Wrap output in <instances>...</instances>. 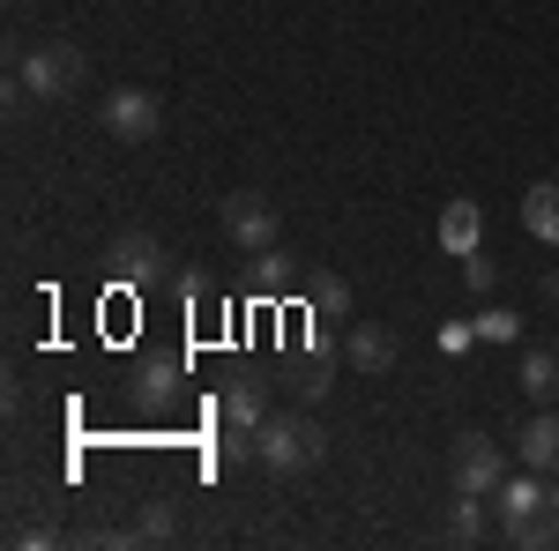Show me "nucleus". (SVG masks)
Wrapping results in <instances>:
<instances>
[{"instance_id": "nucleus-1", "label": "nucleus", "mask_w": 559, "mask_h": 551, "mask_svg": "<svg viewBox=\"0 0 559 551\" xmlns=\"http://www.w3.org/2000/svg\"><path fill=\"white\" fill-rule=\"evenodd\" d=\"M492 507H500V544H515V551L559 544V484L552 477L522 469V477H508V484L492 492Z\"/></svg>"}, {"instance_id": "nucleus-2", "label": "nucleus", "mask_w": 559, "mask_h": 551, "mask_svg": "<svg viewBox=\"0 0 559 551\" xmlns=\"http://www.w3.org/2000/svg\"><path fill=\"white\" fill-rule=\"evenodd\" d=\"M254 463L276 469V477H306V469L329 463V432H321V418H306V410H292V418H261L254 424Z\"/></svg>"}, {"instance_id": "nucleus-3", "label": "nucleus", "mask_w": 559, "mask_h": 551, "mask_svg": "<svg viewBox=\"0 0 559 551\" xmlns=\"http://www.w3.org/2000/svg\"><path fill=\"white\" fill-rule=\"evenodd\" d=\"M15 83L31 89V97H45V105H60V97H75V89L90 83V52L68 45V38H45L15 60Z\"/></svg>"}, {"instance_id": "nucleus-4", "label": "nucleus", "mask_w": 559, "mask_h": 551, "mask_svg": "<svg viewBox=\"0 0 559 551\" xmlns=\"http://www.w3.org/2000/svg\"><path fill=\"white\" fill-rule=\"evenodd\" d=\"M97 128H105V142H120V149H142V142H157V134H165V97H157V89H142V83L105 89Z\"/></svg>"}, {"instance_id": "nucleus-5", "label": "nucleus", "mask_w": 559, "mask_h": 551, "mask_svg": "<svg viewBox=\"0 0 559 551\" xmlns=\"http://www.w3.org/2000/svg\"><path fill=\"white\" fill-rule=\"evenodd\" d=\"M216 224H224V239L247 247V254H269V247H276V202H269L261 187H231V194L216 202Z\"/></svg>"}, {"instance_id": "nucleus-6", "label": "nucleus", "mask_w": 559, "mask_h": 551, "mask_svg": "<svg viewBox=\"0 0 559 551\" xmlns=\"http://www.w3.org/2000/svg\"><path fill=\"white\" fill-rule=\"evenodd\" d=\"M448 477H455V492H471V500H492V492L508 484V455H500V440H485V432H463V440H455V455H448Z\"/></svg>"}, {"instance_id": "nucleus-7", "label": "nucleus", "mask_w": 559, "mask_h": 551, "mask_svg": "<svg viewBox=\"0 0 559 551\" xmlns=\"http://www.w3.org/2000/svg\"><path fill=\"white\" fill-rule=\"evenodd\" d=\"M432 239H440V254H477V247H485V209H477L471 194H455V202H448V209H440V224H432Z\"/></svg>"}, {"instance_id": "nucleus-8", "label": "nucleus", "mask_w": 559, "mask_h": 551, "mask_svg": "<svg viewBox=\"0 0 559 551\" xmlns=\"http://www.w3.org/2000/svg\"><path fill=\"white\" fill-rule=\"evenodd\" d=\"M105 261H112V276H120V284H150V276L165 268V247H157L150 231H120Z\"/></svg>"}, {"instance_id": "nucleus-9", "label": "nucleus", "mask_w": 559, "mask_h": 551, "mask_svg": "<svg viewBox=\"0 0 559 551\" xmlns=\"http://www.w3.org/2000/svg\"><path fill=\"white\" fill-rule=\"evenodd\" d=\"M344 366H350V373H388V366H395V336H388L381 321L344 328Z\"/></svg>"}, {"instance_id": "nucleus-10", "label": "nucleus", "mask_w": 559, "mask_h": 551, "mask_svg": "<svg viewBox=\"0 0 559 551\" xmlns=\"http://www.w3.org/2000/svg\"><path fill=\"white\" fill-rule=\"evenodd\" d=\"M522 469H537V477H559V410H537V418H522Z\"/></svg>"}, {"instance_id": "nucleus-11", "label": "nucleus", "mask_w": 559, "mask_h": 551, "mask_svg": "<svg viewBox=\"0 0 559 551\" xmlns=\"http://www.w3.org/2000/svg\"><path fill=\"white\" fill-rule=\"evenodd\" d=\"M522 231L545 239V247H559V187L552 179H530V187H522Z\"/></svg>"}, {"instance_id": "nucleus-12", "label": "nucleus", "mask_w": 559, "mask_h": 551, "mask_svg": "<svg viewBox=\"0 0 559 551\" xmlns=\"http://www.w3.org/2000/svg\"><path fill=\"white\" fill-rule=\"evenodd\" d=\"M522 395L537 410H559V350H522Z\"/></svg>"}, {"instance_id": "nucleus-13", "label": "nucleus", "mask_w": 559, "mask_h": 551, "mask_svg": "<svg viewBox=\"0 0 559 551\" xmlns=\"http://www.w3.org/2000/svg\"><path fill=\"white\" fill-rule=\"evenodd\" d=\"M261 418H269V387H261V381H231V387H224V424L254 432Z\"/></svg>"}, {"instance_id": "nucleus-14", "label": "nucleus", "mask_w": 559, "mask_h": 551, "mask_svg": "<svg viewBox=\"0 0 559 551\" xmlns=\"http://www.w3.org/2000/svg\"><path fill=\"white\" fill-rule=\"evenodd\" d=\"M134 537H142V544H173V537H179L173 500H142V514H134Z\"/></svg>"}, {"instance_id": "nucleus-15", "label": "nucleus", "mask_w": 559, "mask_h": 551, "mask_svg": "<svg viewBox=\"0 0 559 551\" xmlns=\"http://www.w3.org/2000/svg\"><path fill=\"white\" fill-rule=\"evenodd\" d=\"M485 537V514H477L471 492H455V514H448V544H477Z\"/></svg>"}, {"instance_id": "nucleus-16", "label": "nucleus", "mask_w": 559, "mask_h": 551, "mask_svg": "<svg viewBox=\"0 0 559 551\" xmlns=\"http://www.w3.org/2000/svg\"><path fill=\"white\" fill-rule=\"evenodd\" d=\"M515 336H522V313H508V306L477 313V343H515Z\"/></svg>"}, {"instance_id": "nucleus-17", "label": "nucleus", "mask_w": 559, "mask_h": 551, "mask_svg": "<svg viewBox=\"0 0 559 551\" xmlns=\"http://www.w3.org/2000/svg\"><path fill=\"white\" fill-rule=\"evenodd\" d=\"M313 313H321V321L344 313V321H350V284H344V276H321V284H313Z\"/></svg>"}, {"instance_id": "nucleus-18", "label": "nucleus", "mask_w": 559, "mask_h": 551, "mask_svg": "<svg viewBox=\"0 0 559 551\" xmlns=\"http://www.w3.org/2000/svg\"><path fill=\"white\" fill-rule=\"evenodd\" d=\"M8 544H15V551H52V544H60V529H52V514H45V522H15Z\"/></svg>"}, {"instance_id": "nucleus-19", "label": "nucleus", "mask_w": 559, "mask_h": 551, "mask_svg": "<svg viewBox=\"0 0 559 551\" xmlns=\"http://www.w3.org/2000/svg\"><path fill=\"white\" fill-rule=\"evenodd\" d=\"M292 395H299V403H321V395H329V366H321V358L292 366Z\"/></svg>"}, {"instance_id": "nucleus-20", "label": "nucleus", "mask_w": 559, "mask_h": 551, "mask_svg": "<svg viewBox=\"0 0 559 551\" xmlns=\"http://www.w3.org/2000/svg\"><path fill=\"white\" fill-rule=\"evenodd\" d=\"M173 381H179V366H142L134 395H142V403H165V395H173Z\"/></svg>"}, {"instance_id": "nucleus-21", "label": "nucleus", "mask_w": 559, "mask_h": 551, "mask_svg": "<svg viewBox=\"0 0 559 551\" xmlns=\"http://www.w3.org/2000/svg\"><path fill=\"white\" fill-rule=\"evenodd\" d=\"M463 284H471V291H492V284H500V261L485 254V247H477V254H463Z\"/></svg>"}, {"instance_id": "nucleus-22", "label": "nucleus", "mask_w": 559, "mask_h": 551, "mask_svg": "<svg viewBox=\"0 0 559 551\" xmlns=\"http://www.w3.org/2000/svg\"><path fill=\"white\" fill-rule=\"evenodd\" d=\"M216 463H224V469L254 463V432H239V424H231V432H224V440H216Z\"/></svg>"}, {"instance_id": "nucleus-23", "label": "nucleus", "mask_w": 559, "mask_h": 551, "mask_svg": "<svg viewBox=\"0 0 559 551\" xmlns=\"http://www.w3.org/2000/svg\"><path fill=\"white\" fill-rule=\"evenodd\" d=\"M254 261H261V291H284V284H292V254L269 247V254H254Z\"/></svg>"}, {"instance_id": "nucleus-24", "label": "nucleus", "mask_w": 559, "mask_h": 551, "mask_svg": "<svg viewBox=\"0 0 559 551\" xmlns=\"http://www.w3.org/2000/svg\"><path fill=\"white\" fill-rule=\"evenodd\" d=\"M471 343H477V328H471V321H455V328H440V350H471Z\"/></svg>"}, {"instance_id": "nucleus-25", "label": "nucleus", "mask_w": 559, "mask_h": 551, "mask_svg": "<svg viewBox=\"0 0 559 551\" xmlns=\"http://www.w3.org/2000/svg\"><path fill=\"white\" fill-rule=\"evenodd\" d=\"M545 306H552V313H559V268H552V276H545Z\"/></svg>"}]
</instances>
